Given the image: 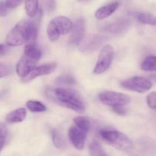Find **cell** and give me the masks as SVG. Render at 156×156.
I'll return each instance as SVG.
<instances>
[{
    "label": "cell",
    "mask_w": 156,
    "mask_h": 156,
    "mask_svg": "<svg viewBox=\"0 0 156 156\" xmlns=\"http://www.w3.org/2000/svg\"><path fill=\"white\" fill-rule=\"evenodd\" d=\"M138 21L142 24L156 26V17L149 13H140L138 15Z\"/></svg>",
    "instance_id": "obj_23"
},
{
    "label": "cell",
    "mask_w": 156,
    "mask_h": 156,
    "mask_svg": "<svg viewBox=\"0 0 156 156\" xmlns=\"http://www.w3.org/2000/svg\"><path fill=\"white\" fill-rule=\"evenodd\" d=\"M25 11L29 18H34L39 12V0H24Z\"/></svg>",
    "instance_id": "obj_17"
},
{
    "label": "cell",
    "mask_w": 156,
    "mask_h": 156,
    "mask_svg": "<svg viewBox=\"0 0 156 156\" xmlns=\"http://www.w3.org/2000/svg\"><path fill=\"white\" fill-rule=\"evenodd\" d=\"M90 1V0H78L79 2H86Z\"/></svg>",
    "instance_id": "obj_33"
},
{
    "label": "cell",
    "mask_w": 156,
    "mask_h": 156,
    "mask_svg": "<svg viewBox=\"0 0 156 156\" xmlns=\"http://www.w3.org/2000/svg\"><path fill=\"white\" fill-rule=\"evenodd\" d=\"M9 48L7 45H5V44H0V56H4L9 51Z\"/></svg>",
    "instance_id": "obj_32"
},
{
    "label": "cell",
    "mask_w": 156,
    "mask_h": 156,
    "mask_svg": "<svg viewBox=\"0 0 156 156\" xmlns=\"http://www.w3.org/2000/svg\"><path fill=\"white\" fill-rule=\"evenodd\" d=\"M113 111L114 113L119 114V115H125L126 114V110L122 106L114 107V108H113Z\"/></svg>",
    "instance_id": "obj_31"
},
{
    "label": "cell",
    "mask_w": 156,
    "mask_h": 156,
    "mask_svg": "<svg viewBox=\"0 0 156 156\" xmlns=\"http://www.w3.org/2000/svg\"><path fill=\"white\" fill-rule=\"evenodd\" d=\"M24 53V56L36 61V62H37L41 58V56H42V52H41V49L34 43L27 44L25 46Z\"/></svg>",
    "instance_id": "obj_16"
},
{
    "label": "cell",
    "mask_w": 156,
    "mask_h": 156,
    "mask_svg": "<svg viewBox=\"0 0 156 156\" xmlns=\"http://www.w3.org/2000/svg\"><path fill=\"white\" fill-rule=\"evenodd\" d=\"M23 1L24 0H5V3L8 9H15L18 7L23 2Z\"/></svg>",
    "instance_id": "obj_29"
},
{
    "label": "cell",
    "mask_w": 156,
    "mask_h": 156,
    "mask_svg": "<svg viewBox=\"0 0 156 156\" xmlns=\"http://www.w3.org/2000/svg\"><path fill=\"white\" fill-rule=\"evenodd\" d=\"M102 140L118 150L129 152L133 148V143L124 133L114 129H102L100 131Z\"/></svg>",
    "instance_id": "obj_3"
},
{
    "label": "cell",
    "mask_w": 156,
    "mask_h": 156,
    "mask_svg": "<svg viewBox=\"0 0 156 156\" xmlns=\"http://www.w3.org/2000/svg\"><path fill=\"white\" fill-rule=\"evenodd\" d=\"M36 61L24 56L17 63L16 65V73L20 77H25L32 69L35 67Z\"/></svg>",
    "instance_id": "obj_13"
},
{
    "label": "cell",
    "mask_w": 156,
    "mask_h": 156,
    "mask_svg": "<svg viewBox=\"0 0 156 156\" xmlns=\"http://www.w3.org/2000/svg\"><path fill=\"white\" fill-rule=\"evenodd\" d=\"M52 139H53V143L55 147L59 149H64L66 148V141L63 135L57 129H53L52 131Z\"/></svg>",
    "instance_id": "obj_18"
},
{
    "label": "cell",
    "mask_w": 156,
    "mask_h": 156,
    "mask_svg": "<svg viewBox=\"0 0 156 156\" xmlns=\"http://www.w3.org/2000/svg\"><path fill=\"white\" fill-rule=\"evenodd\" d=\"M130 26V22L126 19H120L114 21V22L106 24L101 27L103 31L108 32L114 34H120L123 33Z\"/></svg>",
    "instance_id": "obj_12"
},
{
    "label": "cell",
    "mask_w": 156,
    "mask_h": 156,
    "mask_svg": "<svg viewBox=\"0 0 156 156\" xmlns=\"http://www.w3.org/2000/svg\"><path fill=\"white\" fill-rule=\"evenodd\" d=\"M98 98L101 103L112 108L118 106L123 107L131 101L130 97L127 94L112 91H102L98 94Z\"/></svg>",
    "instance_id": "obj_6"
},
{
    "label": "cell",
    "mask_w": 156,
    "mask_h": 156,
    "mask_svg": "<svg viewBox=\"0 0 156 156\" xmlns=\"http://www.w3.org/2000/svg\"><path fill=\"white\" fill-rule=\"evenodd\" d=\"M108 37L106 36L96 34L85 35L80 43L78 44L79 50L82 53H89L98 50L107 41Z\"/></svg>",
    "instance_id": "obj_5"
},
{
    "label": "cell",
    "mask_w": 156,
    "mask_h": 156,
    "mask_svg": "<svg viewBox=\"0 0 156 156\" xmlns=\"http://www.w3.org/2000/svg\"><path fill=\"white\" fill-rule=\"evenodd\" d=\"M9 136V129L5 123L0 122V152L4 148Z\"/></svg>",
    "instance_id": "obj_25"
},
{
    "label": "cell",
    "mask_w": 156,
    "mask_h": 156,
    "mask_svg": "<svg viewBox=\"0 0 156 156\" xmlns=\"http://www.w3.org/2000/svg\"><path fill=\"white\" fill-rule=\"evenodd\" d=\"M119 2H113L111 4L99 8L94 13V17L98 20H103L111 16L119 8Z\"/></svg>",
    "instance_id": "obj_14"
},
{
    "label": "cell",
    "mask_w": 156,
    "mask_h": 156,
    "mask_svg": "<svg viewBox=\"0 0 156 156\" xmlns=\"http://www.w3.org/2000/svg\"><path fill=\"white\" fill-rule=\"evenodd\" d=\"M41 11L34 18H25L16 24L6 37V44L11 47L34 43L36 40L41 18Z\"/></svg>",
    "instance_id": "obj_1"
},
{
    "label": "cell",
    "mask_w": 156,
    "mask_h": 156,
    "mask_svg": "<svg viewBox=\"0 0 156 156\" xmlns=\"http://www.w3.org/2000/svg\"><path fill=\"white\" fill-rule=\"evenodd\" d=\"M73 23L69 18L65 16H58L50 21L47 27V33L49 39L55 42L61 35L67 34L72 31Z\"/></svg>",
    "instance_id": "obj_4"
},
{
    "label": "cell",
    "mask_w": 156,
    "mask_h": 156,
    "mask_svg": "<svg viewBox=\"0 0 156 156\" xmlns=\"http://www.w3.org/2000/svg\"><path fill=\"white\" fill-rule=\"evenodd\" d=\"M141 69L143 71H156V56H149L143 60L141 64Z\"/></svg>",
    "instance_id": "obj_20"
},
{
    "label": "cell",
    "mask_w": 156,
    "mask_h": 156,
    "mask_svg": "<svg viewBox=\"0 0 156 156\" xmlns=\"http://www.w3.org/2000/svg\"><path fill=\"white\" fill-rule=\"evenodd\" d=\"M85 21L83 18H80L76 20L73 24V29L70 32L69 42L72 44H79L85 36Z\"/></svg>",
    "instance_id": "obj_11"
},
{
    "label": "cell",
    "mask_w": 156,
    "mask_h": 156,
    "mask_svg": "<svg viewBox=\"0 0 156 156\" xmlns=\"http://www.w3.org/2000/svg\"><path fill=\"white\" fill-rule=\"evenodd\" d=\"M69 138L73 146L78 150L84 149L87 139V133L76 126H72L69 130Z\"/></svg>",
    "instance_id": "obj_10"
},
{
    "label": "cell",
    "mask_w": 156,
    "mask_h": 156,
    "mask_svg": "<svg viewBox=\"0 0 156 156\" xmlns=\"http://www.w3.org/2000/svg\"><path fill=\"white\" fill-rule=\"evenodd\" d=\"M73 122H74L76 127H78L81 130L84 131L86 133H88V131L90 130L91 123H90V120L87 117H81V116L76 117L73 119Z\"/></svg>",
    "instance_id": "obj_19"
},
{
    "label": "cell",
    "mask_w": 156,
    "mask_h": 156,
    "mask_svg": "<svg viewBox=\"0 0 156 156\" xmlns=\"http://www.w3.org/2000/svg\"><path fill=\"white\" fill-rule=\"evenodd\" d=\"M26 106L29 111L33 113L44 112L47 111V108L45 105L38 101H28L26 104Z\"/></svg>",
    "instance_id": "obj_21"
},
{
    "label": "cell",
    "mask_w": 156,
    "mask_h": 156,
    "mask_svg": "<svg viewBox=\"0 0 156 156\" xmlns=\"http://www.w3.org/2000/svg\"><path fill=\"white\" fill-rule=\"evenodd\" d=\"M90 153L91 156H108L106 152L98 141H94L90 145Z\"/></svg>",
    "instance_id": "obj_24"
},
{
    "label": "cell",
    "mask_w": 156,
    "mask_h": 156,
    "mask_svg": "<svg viewBox=\"0 0 156 156\" xmlns=\"http://www.w3.org/2000/svg\"><path fill=\"white\" fill-rule=\"evenodd\" d=\"M9 9L5 5V3L3 1H0V16L5 17L8 14Z\"/></svg>",
    "instance_id": "obj_30"
},
{
    "label": "cell",
    "mask_w": 156,
    "mask_h": 156,
    "mask_svg": "<svg viewBox=\"0 0 156 156\" xmlns=\"http://www.w3.org/2000/svg\"><path fill=\"white\" fill-rule=\"evenodd\" d=\"M26 116H27V111L25 108H18L6 115L5 121L9 123H21L25 119Z\"/></svg>",
    "instance_id": "obj_15"
},
{
    "label": "cell",
    "mask_w": 156,
    "mask_h": 156,
    "mask_svg": "<svg viewBox=\"0 0 156 156\" xmlns=\"http://www.w3.org/2000/svg\"><path fill=\"white\" fill-rule=\"evenodd\" d=\"M56 67H57V64L54 62L44 64V65L40 66H35L25 77L23 78L21 81L24 83H27V82H29L33 79H36L37 77L47 76V75L50 74L53 71H55Z\"/></svg>",
    "instance_id": "obj_9"
},
{
    "label": "cell",
    "mask_w": 156,
    "mask_h": 156,
    "mask_svg": "<svg viewBox=\"0 0 156 156\" xmlns=\"http://www.w3.org/2000/svg\"><path fill=\"white\" fill-rule=\"evenodd\" d=\"M114 56V50L111 45H105L101 49L98 58L97 63L94 69V74H102L105 73L113 62Z\"/></svg>",
    "instance_id": "obj_7"
},
{
    "label": "cell",
    "mask_w": 156,
    "mask_h": 156,
    "mask_svg": "<svg viewBox=\"0 0 156 156\" xmlns=\"http://www.w3.org/2000/svg\"><path fill=\"white\" fill-rule=\"evenodd\" d=\"M44 6L48 12H52L56 9V3L55 0H43Z\"/></svg>",
    "instance_id": "obj_27"
},
{
    "label": "cell",
    "mask_w": 156,
    "mask_h": 156,
    "mask_svg": "<svg viewBox=\"0 0 156 156\" xmlns=\"http://www.w3.org/2000/svg\"><path fill=\"white\" fill-rule=\"evenodd\" d=\"M54 83L56 85H66V86H69L73 85L76 83V79L71 76L70 75H62L56 79L54 81Z\"/></svg>",
    "instance_id": "obj_22"
},
{
    "label": "cell",
    "mask_w": 156,
    "mask_h": 156,
    "mask_svg": "<svg viewBox=\"0 0 156 156\" xmlns=\"http://www.w3.org/2000/svg\"><path fill=\"white\" fill-rule=\"evenodd\" d=\"M123 88L138 93H144L151 89L152 85L148 79L140 76H135L126 79L120 83Z\"/></svg>",
    "instance_id": "obj_8"
},
{
    "label": "cell",
    "mask_w": 156,
    "mask_h": 156,
    "mask_svg": "<svg viewBox=\"0 0 156 156\" xmlns=\"http://www.w3.org/2000/svg\"><path fill=\"white\" fill-rule=\"evenodd\" d=\"M11 72H12V69L9 66L0 63V79L9 76Z\"/></svg>",
    "instance_id": "obj_28"
},
{
    "label": "cell",
    "mask_w": 156,
    "mask_h": 156,
    "mask_svg": "<svg viewBox=\"0 0 156 156\" xmlns=\"http://www.w3.org/2000/svg\"><path fill=\"white\" fill-rule=\"evenodd\" d=\"M47 95L53 101L56 102L76 112L82 114L85 111V106L82 97L75 90L69 88H58L47 90Z\"/></svg>",
    "instance_id": "obj_2"
},
{
    "label": "cell",
    "mask_w": 156,
    "mask_h": 156,
    "mask_svg": "<svg viewBox=\"0 0 156 156\" xmlns=\"http://www.w3.org/2000/svg\"><path fill=\"white\" fill-rule=\"evenodd\" d=\"M146 102L147 105L151 109L156 111V91H152L150 94H148L146 98Z\"/></svg>",
    "instance_id": "obj_26"
}]
</instances>
